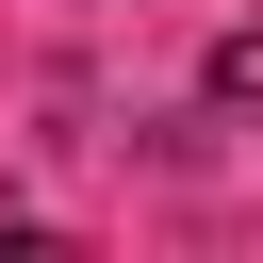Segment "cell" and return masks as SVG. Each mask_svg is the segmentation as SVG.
<instances>
[{"label": "cell", "instance_id": "6da1fadb", "mask_svg": "<svg viewBox=\"0 0 263 263\" xmlns=\"http://www.w3.org/2000/svg\"><path fill=\"white\" fill-rule=\"evenodd\" d=\"M214 115H263V33H230V49H214Z\"/></svg>", "mask_w": 263, "mask_h": 263}]
</instances>
